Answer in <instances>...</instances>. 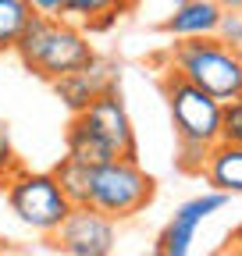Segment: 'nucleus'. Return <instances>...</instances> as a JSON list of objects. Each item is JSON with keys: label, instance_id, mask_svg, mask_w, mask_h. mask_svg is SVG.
I'll use <instances>...</instances> for the list:
<instances>
[{"label": "nucleus", "instance_id": "obj_7", "mask_svg": "<svg viewBox=\"0 0 242 256\" xmlns=\"http://www.w3.org/2000/svg\"><path fill=\"white\" fill-rule=\"evenodd\" d=\"M228 200H232L228 192H218V188H206V192H200V196L186 200L174 210V217L164 224V232L157 235V252L160 256H186L192 249V242H196L200 224L206 217L221 214L228 206Z\"/></svg>", "mask_w": 242, "mask_h": 256}, {"label": "nucleus", "instance_id": "obj_16", "mask_svg": "<svg viewBox=\"0 0 242 256\" xmlns=\"http://www.w3.org/2000/svg\"><path fill=\"white\" fill-rule=\"evenodd\" d=\"M210 156V146L200 142H174V168L182 174H203V164Z\"/></svg>", "mask_w": 242, "mask_h": 256}, {"label": "nucleus", "instance_id": "obj_14", "mask_svg": "<svg viewBox=\"0 0 242 256\" xmlns=\"http://www.w3.org/2000/svg\"><path fill=\"white\" fill-rule=\"evenodd\" d=\"M54 174H57L60 188H64V196L72 200V206L89 200V174H93V168L78 164V160H72V156H60V164L54 168Z\"/></svg>", "mask_w": 242, "mask_h": 256}, {"label": "nucleus", "instance_id": "obj_1", "mask_svg": "<svg viewBox=\"0 0 242 256\" xmlns=\"http://www.w3.org/2000/svg\"><path fill=\"white\" fill-rule=\"evenodd\" d=\"M14 54L32 75H40L43 82H54L89 64L96 50L89 43V36L78 28V22L32 14V22L25 25V32L14 43Z\"/></svg>", "mask_w": 242, "mask_h": 256}, {"label": "nucleus", "instance_id": "obj_11", "mask_svg": "<svg viewBox=\"0 0 242 256\" xmlns=\"http://www.w3.org/2000/svg\"><path fill=\"white\" fill-rule=\"evenodd\" d=\"M203 178L210 188L228 192V196H242V146L218 139L210 146V156L203 164Z\"/></svg>", "mask_w": 242, "mask_h": 256}, {"label": "nucleus", "instance_id": "obj_12", "mask_svg": "<svg viewBox=\"0 0 242 256\" xmlns=\"http://www.w3.org/2000/svg\"><path fill=\"white\" fill-rule=\"evenodd\" d=\"M64 156L78 160L86 168H100L107 160H114V150L82 121V114H72L68 121V132H64Z\"/></svg>", "mask_w": 242, "mask_h": 256}, {"label": "nucleus", "instance_id": "obj_21", "mask_svg": "<svg viewBox=\"0 0 242 256\" xmlns=\"http://www.w3.org/2000/svg\"><path fill=\"white\" fill-rule=\"evenodd\" d=\"M121 14L125 11H107V14H96V18H89V22H82L78 28L86 32V36H96V32H110L118 22H121Z\"/></svg>", "mask_w": 242, "mask_h": 256}, {"label": "nucleus", "instance_id": "obj_9", "mask_svg": "<svg viewBox=\"0 0 242 256\" xmlns=\"http://www.w3.org/2000/svg\"><path fill=\"white\" fill-rule=\"evenodd\" d=\"M82 121L114 150V156H139V142H136V128L128 118V107L121 100V89H107L96 100H89L86 110H78Z\"/></svg>", "mask_w": 242, "mask_h": 256}, {"label": "nucleus", "instance_id": "obj_2", "mask_svg": "<svg viewBox=\"0 0 242 256\" xmlns=\"http://www.w3.org/2000/svg\"><path fill=\"white\" fill-rule=\"evenodd\" d=\"M171 72L189 78L214 100H232L242 92V50L221 43L218 36H200V40H174L168 50Z\"/></svg>", "mask_w": 242, "mask_h": 256}, {"label": "nucleus", "instance_id": "obj_17", "mask_svg": "<svg viewBox=\"0 0 242 256\" xmlns=\"http://www.w3.org/2000/svg\"><path fill=\"white\" fill-rule=\"evenodd\" d=\"M178 4H186V0H128V14H136L139 22H150V25H157L178 8Z\"/></svg>", "mask_w": 242, "mask_h": 256}, {"label": "nucleus", "instance_id": "obj_5", "mask_svg": "<svg viewBox=\"0 0 242 256\" xmlns=\"http://www.w3.org/2000/svg\"><path fill=\"white\" fill-rule=\"evenodd\" d=\"M160 92L168 100L174 142L214 146L221 139V100H214L210 92H203L200 86H192L189 78H182L171 68L160 78Z\"/></svg>", "mask_w": 242, "mask_h": 256}, {"label": "nucleus", "instance_id": "obj_19", "mask_svg": "<svg viewBox=\"0 0 242 256\" xmlns=\"http://www.w3.org/2000/svg\"><path fill=\"white\" fill-rule=\"evenodd\" d=\"M22 168V160H18V150L11 142V132H8V124L0 121V188L8 185V178Z\"/></svg>", "mask_w": 242, "mask_h": 256}, {"label": "nucleus", "instance_id": "obj_10", "mask_svg": "<svg viewBox=\"0 0 242 256\" xmlns=\"http://www.w3.org/2000/svg\"><path fill=\"white\" fill-rule=\"evenodd\" d=\"M218 18H221V4H218V0H186V4H178L160 22V32L171 36V40L214 36V32H218Z\"/></svg>", "mask_w": 242, "mask_h": 256}, {"label": "nucleus", "instance_id": "obj_15", "mask_svg": "<svg viewBox=\"0 0 242 256\" xmlns=\"http://www.w3.org/2000/svg\"><path fill=\"white\" fill-rule=\"evenodd\" d=\"M107 11H125V14H128V0H64L60 18L82 25V22L96 18V14H107Z\"/></svg>", "mask_w": 242, "mask_h": 256}, {"label": "nucleus", "instance_id": "obj_22", "mask_svg": "<svg viewBox=\"0 0 242 256\" xmlns=\"http://www.w3.org/2000/svg\"><path fill=\"white\" fill-rule=\"evenodd\" d=\"M36 14H46V18H60V8H64V0H28Z\"/></svg>", "mask_w": 242, "mask_h": 256}, {"label": "nucleus", "instance_id": "obj_6", "mask_svg": "<svg viewBox=\"0 0 242 256\" xmlns=\"http://www.w3.org/2000/svg\"><path fill=\"white\" fill-rule=\"evenodd\" d=\"M50 238L68 256H107L118 246V220H110L89 203H78L68 210V217L57 224Z\"/></svg>", "mask_w": 242, "mask_h": 256}, {"label": "nucleus", "instance_id": "obj_23", "mask_svg": "<svg viewBox=\"0 0 242 256\" xmlns=\"http://www.w3.org/2000/svg\"><path fill=\"white\" fill-rule=\"evenodd\" d=\"M221 11H242V0H218Z\"/></svg>", "mask_w": 242, "mask_h": 256}, {"label": "nucleus", "instance_id": "obj_8", "mask_svg": "<svg viewBox=\"0 0 242 256\" xmlns=\"http://www.w3.org/2000/svg\"><path fill=\"white\" fill-rule=\"evenodd\" d=\"M50 86H54V92H57V100L64 104L72 114H78V110L89 107V100H96L100 92L121 89V64L110 60V57L93 54V60H89V64H82V68L54 78Z\"/></svg>", "mask_w": 242, "mask_h": 256}, {"label": "nucleus", "instance_id": "obj_18", "mask_svg": "<svg viewBox=\"0 0 242 256\" xmlns=\"http://www.w3.org/2000/svg\"><path fill=\"white\" fill-rule=\"evenodd\" d=\"M221 139L242 146V92L221 104Z\"/></svg>", "mask_w": 242, "mask_h": 256}, {"label": "nucleus", "instance_id": "obj_13", "mask_svg": "<svg viewBox=\"0 0 242 256\" xmlns=\"http://www.w3.org/2000/svg\"><path fill=\"white\" fill-rule=\"evenodd\" d=\"M32 4L28 0H0V54H14V43L32 22Z\"/></svg>", "mask_w": 242, "mask_h": 256}, {"label": "nucleus", "instance_id": "obj_4", "mask_svg": "<svg viewBox=\"0 0 242 256\" xmlns=\"http://www.w3.org/2000/svg\"><path fill=\"white\" fill-rule=\"evenodd\" d=\"M4 200L11 206V214L25 224V228H32L36 235H54L57 224L72 210V200L64 196V188H60L54 171H25V168H18L4 185Z\"/></svg>", "mask_w": 242, "mask_h": 256}, {"label": "nucleus", "instance_id": "obj_3", "mask_svg": "<svg viewBox=\"0 0 242 256\" xmlns=\"http://www.w3.org/2000/svg\"><path fill=\"white\" fill-rule=\"evenodd\" d=\"M157 196L154 174L139 168V156H114L107 164L93 168L89 174V206H96L110 220H128L142 214Z\"/></svg>", "mask_w": 242, "mask_h": 256}, {"label": "nucleus", "instance_id": "obj_20", "mask_svg": "<svg viewBox=\"0 0 242 256\" xmlns=\"http://www.w3.org/2000/svg\"><path fill=\"white\" fill-rule=\"evenodd\" d=\"M214 36H218L221 43L242 50V11H221V18H218V32H214Z\"/></svg>", "mask_w": 242, "mask_h": 256}]
</instances>
